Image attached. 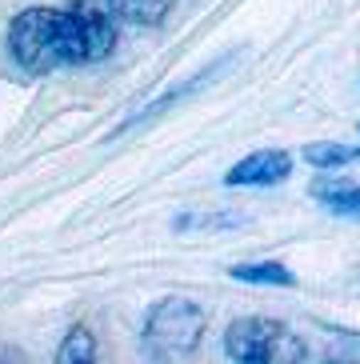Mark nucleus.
<instances>
[{
	"instance_id": "1",
	"label": "nucleus",
	"mask_w": 360,
	"mask_h": 364,
	"mask_svg": "<svg viewBox=\"0 0 360 364\" xmlns=\"http://www.w3.org/2000/svg\"><path fill=\"white\" fill-rule=\"evenodd\" d=\"M204 328H208V312L189 296H160L149 304L144 321H140V348L157 364L184 360L201 348Z\"/></svg>"
},
{
	"instance_id": "2",
	"label": "nucleus",
	"mask_w": 360,
	"mask_h": 364,
	"mask_svg": "<svg viewBox=\"0 0 360 364\" xmlns=\"http://www.w3.org/2000/svg\"><path fill=\"white\" fill-rule=\"evenodd\" d=\"M9 56L28 76H48L56 68H68V36H64L60 9L32 4L16 12L9 21Z\"/></svg>"
},
{
	"instance_id": "3",
	"label": "nucleus",
	"mask_w": 360,
	"mask_h": 364,
	"mask_svg": "<svg viewBox=\"0 0 360 364\" xmlns=\"http://www.w3.org/2000/svg\"><path fill=\"white\" fill-rule=\"evenodd\" d=\"M224 356L233 364H305V336L272 316H240L224 328Z\"/></svg>"
},
{
	"instance_id": "4",
	"label": "nucleus",
	"mask_w": 360,
	"mask_h": 364,
	"mask_svg": "<svg viewBox=\"0 0 360 364\" xmlns=\"http://www.w3.org/2000/svg\"><path fill=\"white\" fill-rule=\"evenodd\" d=\"M64 36H68V68L100 65L117 53L120 16L112 0H64Z\"/></svg>"
},
{
	"instance_id": "5",
	"label": "nucleus",
	"mask_w": 360,
	"mask_h": 364,
	"mask_svg": "<svg viewBox=\"0 0 360 364\" xmlns=\"http://www.w3.org/2000/svg\"><path fill=\"white\" fill-rule=\"evenodd\" d=\"M292 176V156L285 149H260L248 152L233 168L224 172V184L228 188H272V184L288 181Z\"/></svg>"
},
{
	"instance_id": "6",
	"label": "nucleus",
	"mask_w": 360,
	"mask_h": 364,
	"mask_svg": "<svg viewBox=\"0 0 360 364\" xmlns=\"http://www.w3.org/2000/svg\"><path fill=\"white\" fill-rule=\"evenodd\" d=\"M224 65H228V56H224V60H216V65H212V68H204V73L189 76V80H184V85L169 88V92H164V97H157V100H152L149 108H140L137 117H128L125 124H120V129H117V136H120V132H128V129H137V124H144V120L160 117V112H169L172 105H180V100H184V97H192V92H201L204 85H212V80H216V76H221V68H224Z\"/></svg>"
},
{
	"instance_id": "7",
	"label": "nucleus",
	"mask_w": 360,
	"mask_h": 364,
	"mask_svg": "<svg viewBox=\"0 0 360 364\" xmlns=\"http://www.w3.org/2000/svg\"><path fill=\"white\" fill-rule=\"evenodd\" d=\"M312 196L337 216H360V184L344 181V176H320L312 184Z\"/></svg>"
},
{
	"instance_id": "8",
	"label": "nucleus",
	"mask_w": 360,
	"mask_h": 364,
	"mask_svg": "<svg viewBox=\"0 0 360 364\" xmlns=\"http://www.w3.org/2000/svg\"><path fill=\"white\" fill-rule=\"evenodd\" d=\"M228 277L240 280V284H268V289H292V284H297V272H292L285 260H248V264H233Z\"/></svg>"
},
{
	"instance_id": "9",
	"label": "nucleus",
	"mask_w": 360,
	"mask_h": 364,
	"mask_svg": "<svg viewBox=\"0 0 360 364\" xmlns=\"http://www.w3.org/2000/svg\"><path fill=\"white\" fill-rule=\"evenodd\" d=\"M176 0H112V9L125 24H137V28H157V24L169 21V12Z\"/></svg>"
},
{
	"instance_id": "10",
	"label": "nucleus",
	"mask_w": 360,
	"mask_h": 364,
	"mask_svg": "<svg viewBox=\"0 0 360 364\" xmlns=\"http://www.w3.org/2000/svg\"><path fill=\"white\" fill-rule=\"evenodd\" d=\"M53 364H96V336L88 324H73L64 332L60 348H56Z\"/></svg>"
},
{
	"instance_id": "11",
	"label": "nucleus",
	"mask_w": 360,
	"mask_h": 364,
	"mask_svg": "<svg viewBox=\"0 0 360 364\" xmlns=\"http://www.w3.org/2000/svg\"><path fill=\"white\" fill-rule=\"evenodd\" d=\"M352 161H356V149L337 144V140L305 144V164H312V168H320V172H337V168H344V164H352Z\"/></svg>"
},
{
	"instance_id": "12",
	"label": "nucleus",
	"mask_w": 360,
	"mask_h": 364,
	"mask_svg": "<svg viewBox=\"0 0 360 364\" xmlns=\"http://www.w3.org/2000/svg\"><path fill=\"white\" fill-rule=\"evenodd\" d=\"M192 225H204V228H216V225H240V216L236 213H224V216H180L176 228H192Z\"/></svg>"
},
{
	"instance_id": "13",
	"label": "nucleus",
	"mask_w": 360,
	"mask_h": 364,
	"mask_svg": "<svg viewBox=\"0 0 360 364\" xmlns=\"http://www.w3.org/2000/svg\"><path fill=\"white\" fill-rule=\"evenodd\" d=\"M0 364H28L21 353H12V348H0Z\"/></svg>"
},
{
	"instance_id": "14",
	"label": "nucleus",
	"mask_w": 360,
	"mask_h": 364,
	"mask_svg": "<svg viewBox=\"0 0 360 364\" xmlns=\"http://www.w3.org/2000/svg\"><path fill=\"white\" fill-rule=\"evenodd\" d=\"M324 364H352V360H324Z\"/></svg>"
},
{
	"instance_id": "15",
	"label": "nucleus",
	"mask_w": 360,
	"mask_h": 364,
	"mask_svg": "<svg viewBox=\"0 0 360 364\" xmlns=\"http://www.w3.org/2000/svg\"><path fill=\"white\" fill-rule=\"evenodd\" d=\"M356 156H360V144H356Z\"/></svg>"
}]
</instances>
